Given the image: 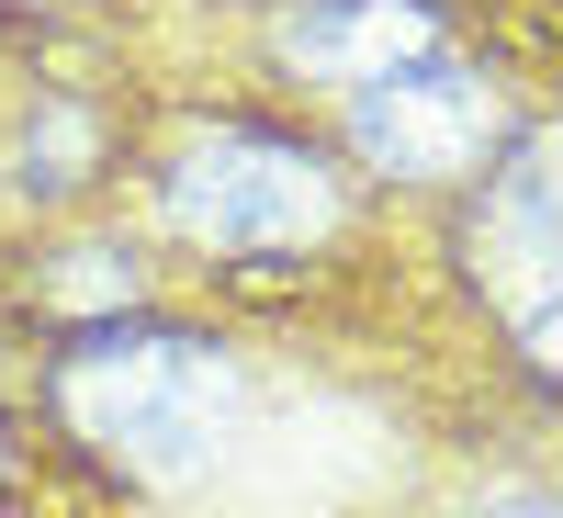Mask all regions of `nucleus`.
<instances>
[{"label":"nucleus","mask_w":563,"mask_h":518,"mask_svg":"<svg viewBox=\"0 0 563 518\" xmlns=\"http://www.w3.org/2000/svg\"><path fill=\"white\" fill-rule=\"evenodd\" d=\"M271 45H282V57H294L305 79L361 90V79H384V68L440 57V45H451V23L429 12V0H294V12L271 23Z\"/></svg>","instance_id":"obj_4"},{"label":"nucleus","mask_w":563,"mask_h":518,"mask_svg":"<svg viewBox=\"0 0 563 518\" xmlns=\"http://www.w3.org/2000/svg\"><path fill=\"white\" fill-rule=\"evenodd\" d=\"M57 294H68V305H135V271H113V249H68Z\"/></svg>","instance_id":"obj_5"},{"label":"nucleus","mask_w":563,"mask_h":518,"mask_svg":"<svg viewBox=\"0 0 563 518\" xmlns=\"http://www.w3.org/2000/svg\"><path fill=\"white\" fill-rule=\"evenodd\" d=\"M57 406L90 451H113L124 474L180 485L214 451V429L238 417V372H225L214 339L192 327H79L57 350Z\"/></svg>","instance_id":"obj_1"},{"label":"nucleus","mask_w":563,"mask_h":518,"mask_svg":"<svg viewBox=\"0 0 563 518\" xmlns=\"http://www.w3.org/2000/svg\"><path fill=\"white\" fill-rule=\"evenodd\" d=\"M169 225L214 260H282L339 225V169L271 124H214L169 158Z\"/></svg>","instance_id":"obj_2"},{"label":"nucleus","mask_w":563,"mask_h":518,"mask_svg":"<svg viewBox=\"0 0 563 518\" xmlns=\"http://www.w3.org/2000/svg\"><path fill=\"white\" fill-rule=\"evenodd\" d=\"M350 147L372 169H406V180H462L485 169L496 147V79L485 68H451V57H417L350 90Z\"/></svg>","instance_id":"obj_3"}]
</instances>
